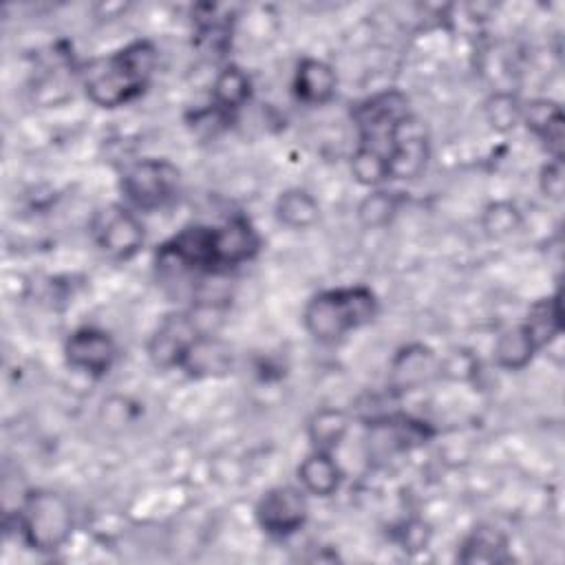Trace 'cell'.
I'll return each mask as SVG.
<instances>
[{"label":"cell","mask_w":565,"mask_h":565,"mask_svg":"<svg viewBox=\"0 0 565 565\" xmlns=\"http://www.w3.org/2000/svg\"><path fill=\"white\" fill-rule=\"evenodd\" d=\"M521 104L512 93H494L488 97V102L483 104V115L486 121L499 130V132H508L512 130L516 124H521Z\"/></svg>","instance_id":"cell-26"},{"label":"cell","mask_w":565,"mask_h":565,"mask_svg":"<svg viewBox=\"0 0 565 565\" xmlns=\"http://www.w3.org/2000/svg\"><path fill=\"white\" fill-rule=\"evenodd\" d=\"M430 159V141L415 115H408L395 137L388 152V181L417 179Z\"/></svg>","instance_id":"cell-11"},{"label":"cell","mask_w":565,"mask_h":565,"mask_svg":"<svg viewBox=\"0 0 565 565\" xmlns=\"http://www.w3.org/2000/svg\"><path fill=\"white\" fill-rule=\"evenodd\" d=\"M408 115H413L408 97L399 88H384L355 102L351 106V121L358 130V143L382 152L388 161L393 137Z\"/></svg>","instance_id":"cell-5"},{"label":"cell","mask_w":565,"mask_h":565,"mask_svg":"<svg viewBox=\"0 0 565 565\" xmlns=\"http://www.w3.org/2000/svg\"><path fill=\"white\" fill-rule=\"evenodd\" d=\"M541 192L554 201H561L563 196V159H550L539 174Z\"/></svg>","instance_id":"cell-29"},{"label":"cell","mask_w":565,"mask_h":565,"mask_svg":"<svg viewBox=\"0 0 565 565\" xmlns=\"http://www.w3.org/2000/svg\"><path fill=\"white\" fill-rule=\"evenodd\" d=\"M457 558L461 563H505L508 554V536L494 525H475L461 541Z\"/></svg>","instance_id":"cell-20"},{"label":"cell","mask_w":565,"mask_h":565,"mask_svg":"<svg viewBox=\"0 0 565 565\" xmlns=\"http://www.w3.org/2000/svg\"><path fill=\"white\" fill-rule=\"evenodd\" d=\"M181 188L179 168L163 157H143L132 161L119 177L124 201L135 212H157L168 207Z\"/></svg>","instance_id":"cell-4"},{"label":"cell","mask_w":565,"mask_h":565,"mask_svg":"<svg viewBox=\"0 0 565 565\" xmlns=\"http://www.w3.org/2000/svg\"><path fill=\"white\" fill-rule=\"evenodd\" d=\"M20 541L40 554L60 552L75 532L71 501L51 488L26 490L13 512Z\"/></svg>","instance_id":"cell-3"},{"label":"cell","mask_w":565,"mask_h":565,"mask_svg":"<svg viewBox=\"0 0 565 565\" xmlns=\"http://www.w3.org/2000/svg\"><path fill=\"white\" fill-rule=\"evenodd\" d=\"M95 247L113 263L132 260L146 241L141 218L126 203H106L97 207L88 223Z\"/></svg>","instance_id":"cell-6"},{"label":"cell","mask_w":565,"mask_h":565,"mask_svg":"<svg viewBox=\"0 0 565 565\" xmlns=\"http://www.w3.org/2000/svg\"><path fill=\"white\" fill-rule=\"evenodd\" d=\"M541 349L523 322L503 329L492 347V360L503 371H523Z\"/></svg>","instance_id":"cell-18"},{"label":"cell","mask_w":565,"mask_h":565,"mask_svg":"<svg viewBox=\"0 0 565 565\" xmlns=\"http://www.w3.org/2000/svg\"><path fill=\"white\" fill-rule=\"evenodd\" d=\"M351 426V417L347 411L335 406H322L311 413L307 419V439L311 450L335 452Z\"/></svg>","instance_id":"cell-21"},{"label":"cell","mask_w":565,"mask_h":565,"mask_svg":"<svg viewBox=\"0 0 565 565\" xmlns=\"http://www.w3.org/2000/svg\"><path fill=\"white\" fill-rule=\"evenodd\" d=\"M159 51L150 40H132L90 60L82 68V88L99 108H119L141 97L154 79Z\"/></svg>","instance_id":"cell-1"},{"label":"cell","mask_w":565,"mask_h":565,"mask_svg":"<svg viewBox=\"0 0 565 565\" xmlns=\"http://www.w3.org/2000/svg\"><path fill=\"white\" fill-rule=\"evenodd\" d=\"M210 97H212L210 108H214L221 117H225L230 121L249 102L252 77L238 64H225L214 75Z\"/></svg>","instance_id":"cell-16"},{"label":"cell","mask_w":565,"mask_h":565,"mask_svg":"<svg viewBox=\"0 0 565 565\" xmlns=\"http://www.w3.org/2000/svg\"><path fill=\"white\" fill-rule=\"evenodd\" d=\"M254 519L269 539H289L300 532L309 519V494L300 486H271L258 497Z\"/></svg>","instance_id":"cell-7"},{"label":"cell","mask_w":565,"mask_h":565,"mask_svg":"<svg viewBox=\"0 0 565 565\" xmlns=\"http://www.w3.org/2000/svg\"><path fill=\"white\" fill-rule=\"evenodd\" d=\"M274 216L287 230H309L320 218V203L307 188H287L274 201Z\"/></svg>","instance_id":"cell-19"},{"label":"cell","mask_w":565,"mask_h":565,"mask_svg":"<svg viewBox=\"0 0 565 565\" xmlns=\"http://www.w3.org/2000/svg\"><path fill=\"white\" fill-rule=\"evenodd\" d=\"M402 203H404L402 192L388 190L384 185L382 188H373V190H369V194H364L360 199L355 216H358L362 227H366V230H382V227L393 223V218L397 216Z\"/></svg>","instance_id":"cell-22"},{"label":"cell","mask_w":565,"mask_h":565,"mask_svg":"<svg viewBox=\"0 0 565 565\" xmlns=\"http://www.w3.org/2000/svg\"><path fill=\"white\" fill-rule=\"evenodd\" d=\"M521 124L543 143L550 159H563L565 119L556 102L539 97L521 104Z\"/></svg>","instance_id":"cell-13"},{"label":"cell","mask_w":565,"mask_h":565,"mask_svg":"<svg viewBox=\"0 0 565 565\" xmlns=\"http://www.w3.org/2000/svg\"><path fill=\"white\" fill-rule=\"evenodd\" d=\"M441 377V358L426 344L413 342L395 351L388 364V386L393 393H408Z\"/></svg>","instance_id":"cell-12"},{"label":"cell","mask_w":565,"mask_h":565,"mask_svg":"<svg viewBox=\"0 0 565 565\" xmlns=\"http://www.w3.org/2000/svg\"><path fill=\"white\" fill-rule=\"evenodd\" d=\"M179 371L188 377H218L232 371V351L230 347L214 338L212 333H203L185 353Z\"/></svg>","instance_id":"cell-17"},{"label":"cell","mask_w":565,"mask_h":565,"mask_svg":"<svg viewBox=\"0 0 565 565\" xmlns=\"http://www.w3.org/2000/svg\"><path fill=\"white\" fill-rule=\"evenodd\" d=\"M349 168H351V174L353 179L373 190V188H382L386 181H388V161L382 152L377 150H371L366 146H355L353 154H351V161H349Z\"/></svg>","instance_id":"cell-24"},{"label":"cell","mask_w":565,"mask_h":565,"mask_svg":"<svg viewBox=\"0 0 565 565\" xmlns=\"http://www.w3.org/2000/svg\"><path fill=\"white\" fill-rule=\"evenodd\" d=\"M203 333L205 329H201L194 311H170L157 322L146 342L148 360L157 369L179 371L185 353Z\"/></svg>","instance_id":"cell-8"},{"label":"cell","mask_w":565,"mask_h":565,"mask_svg":"<svg viewBox=\"0 0 565 565\" xmlns=\"http://www.w3.org/2000/svg\"><path fill=\"white\" fill-rule=\"evenodd\" d=\"M477 371V360L470 351H452L450 355L441 358V375L459 382V380H470Z\"/></svg>","instance_id":"cell-28"},{"label":"cell","mask_w":565,"mask_h":565,"mask_svg":"<svg viewBox=\"0 0 565 565\" xmlns=\"http://www.w3.org/2000/svg\"><path fill=\"white\" fill-rule=\"evenodd\" d=\"M296 479H298V486L309 497L329 499L340 490L344 472H342L340 463L335 461L333 452L309 450L296 468Z\"/></svg>","instance_id":"cell-15"},{"label":"cell","mask_w":565,"mask_h":565,"mask_svg":"<svg viewBox=\"0 0 565 565\" xmlns=\"http://www.w3.org/2000/svg\"><path fill=\"white\" fill-rule=\"evenodd\" d=\"M380 300L366 285H342L313 294L302 307V327L320 344H335L349 333L371 324Z\"/></svg>","instance_id":"cell-2"},{"label":"cell","mask_w":565,"mask_h":565,"mask_svg":"<svg viewBox=\"0 0 565 565\" xmlns=\"http://www.w3.org/2000/svg\"><path fill=\"white\" fill-rule=\"evenodd\" d=\"M433 437V428L411 415H382L369 422L366 448L371 459H393L408 452L415 446L426 444Z\"/></svg>","instance_id":"cell-10"},{"label":"cell","mask_w":565,"mask_h":565,"mask_svg":"<svg viewBox=\"0 0 565 565\" xmlns=\"http://www.w3.org/2000/svg\"><path fill=\"white\" fill-rule=\"evenodd\" d=\"M62 353L73 371L93 380H102L113 371L119 347L106 329L84 324L66 335Z\"/></svg>","instance_id":"cell-9"},{"label":"cell","mask_w":565,"mask_h":565,"mask_svg":"<svg viewBox=\"0 0 565 565\" xmlns=\"http://www.w3.org/2000/svg\"><path fill=\"white\" fill-rule=\"evenodd\" d=\"M523 223V214L512 201H492L481 212V227L492 238L514 234Z\"/></svg>","instance_id":"cell-25"},{"label":"cell","mask_w":565,"mask_h":565,"mask_svg":"<svg viewBox=\"0 0 565 565\" xmlns=\"http://www.w3.org/2000/svg\"><path fill=\"white\" fill-rule=\"evenodd\" d=\"M430 541V527L419 521V519H411V521H404L397 530V543L404 552H422L426 550Z\"/></svg>","instance_id":"cell-27"},{"label":"cell","mask_w":565,"mask_h":565,"mask_svg":"<svg viewBox=\"0 0 565 565\" xmlns=\"http://www.w3.org/2000/svg\"><path fill=\"white\" fill-rule=\"evenodd\" d=\"M532 333L539 349L550 347L561 335V300L558 294L539 298L521 320Z\"/></svg>","instance_id":"cell-23"},{"label":"cell","mask_w":565,"mask_h":565,"mask_svg":"<svg viewBox=\"0 0 565 565\" xmlns=\"http://www.w3.org/2000/svg\"><path fill=\"white\" fill-rule=\"evenodd\" d=\"M291 88L305 106H324L335 97L338 75L333 66L318 57H302L296 64Z\"/></svg>","instance_id":"cell-14"}]
</instances>
